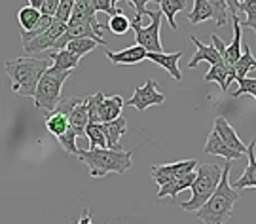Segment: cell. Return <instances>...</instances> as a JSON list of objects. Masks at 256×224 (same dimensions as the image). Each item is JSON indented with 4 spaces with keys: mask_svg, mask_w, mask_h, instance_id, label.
I'll list each match as a JSON object with an SVG mask.
<instances>
[{
    "mask_svg": "<svg viewBox=\"0 0 256 224\" xmlns=\"http://www.w3.org/2000/svg\"><path fill=\"white\" fill-rule=\"evenodd\" d=\"M44 4H46V0H28V6H30V8H34V10H38V12H42Z\"/></svg>",
    "mask_w": 256,
    "mask_h": 224,
    "instance_id": "cell-44",
    "label": "cell"
},
{
    "mask_svg": "<svg viewBox=\"0 0 256 224\" xmlns=\"http://www.w3.org/2000/svg\"><path fill=\"white\" fill-rule=\"evenodd\" d=\"M165 103V95L160 92V84L156 80H146V84L140 86L135 90L133 97L124 103V106H133L138 112H144L150 106H158V104Z\"/></svg>",
    "mask_w": 256,
    "mask_h": 224,
    "instance_id": "cell-9",
    "label": "cell"
},
{
    "mask_svg": "<svg viewBox=\"0 0 256 224\" xmlns=\"http://www.w3.org/2000/svg\"><path fill=\"white\" fill-rule=\"evenodd\" d=\"M112 34H126L129 28H131V21L128 19V16H124V12L120 10L118 14H114V16H110L108 18V25H106Z\"/></svg>",
    "mask_w": 256,
    "mask_h": 224,
    "instance_id": "cell-30",
    "label": "cell"
},
{
    "mask_svg": "<svg viewBox=\"0 0 256 224\" xmlns=\"http://www.w3.org/2000/svg\"><path fill=\"white\" fill-rule=\"evenodd\" d=\"M72 70H57L54 66H48L46 72L40 76L36 92L32 95L34 106L38 110L52 112L61 101V88L70 78Z\"/></svg>",
    "mask_w": 256,
    "mask_h": 224,
    "instance_id": "cell-5",
    "label": "cell"
},
{
    "mask_svg": "<svg viewBox=\"0 0 256 224\" xmlns=\"http://www.w3.org/2000/svg\"><path fill=\"white\" fill-rule=\"evenodd\" d=\"M50 66V59L38 57H16L4 63L6 74L12 78V92L21 97H32L40 76Z\"/></svg>",
    "mask_w": 256,
    "mask_h": 224,
    "instance_id": "cell-2",
    "label": "cell"
},
{
    "mask_svg": "<svg viewBox=\"0 0 256 224\" xmlns=\"http://www.w3.org/2000/svg\"><path fill=\"white\" fill-rule=\"evenodd\" d=\"M97 46H102L101 42L97 40H92V38H76V40H70L63 50H68L72 56H76L78 59H82L84 56H88L92 50H95Z\"/></svg>",
    "mask_w": 256,
    "mask_h": 224,
    "instance_id": "cell-26",
    "label": "cell"
},
{
    "mask_svg": "<svg viewBox=\"0 0 256 224\" xmlns=\"http://www.w3.org/2000/svg\"><path fill=\"white\" fill-rule=\"evenodd\" d=\"M88 124H90L88 104H86V99H80V103L74 104V108L68 112V130H72L76 137H86Z\"/></svg>",
    "mask_w": 256,
    "mask_h": 224,
    "instance_id": "cell-16",
    "label": "cell"
},
{
    "mask_svg": "<svg viewBox=\"0 0 256 224\" xmlns=\"http://www.w3.org/2000/svg\"><path fill=\"white\" fill-rule=\"evenodd\" d=\"M190 40H192L194 44H196V48H198V52L194 54L192 61L188 63V66H190V68H196V66L200 65L202 61H207L210 66L224 63V61H222V56L216 52V48H214V46H207V44H203L202 40H200V38H196V36H190Z\"/></svg>",
    "mask_w": 256,
    "mask_h": 224,
    "instance_id": "cell-12",
    "label": "cell"
},
{
    "mask_svg": "<svg viewBox=\"0 0 256 224\" xmlns=\"http://www.w3.org/2000/svg\"><path fill=\"white\" fill-rule=\"evenodd\" d=\"M222 177V166L214 164H202L196 168V178L192 182V198L188 202L180 204L184 211H198L200 207L212 196V192L216 190Z\"/></svg>",
    "mask_w": 256,
    "mask_h": 224,
    "instance_id": "cell-4",
    "label": "cell"
},
{
    "mask_svg": "<svg viewBox=\"0 0 256 224\" xmlns=\"http://www.w3.org/2000/svg\"><path fill=\"white\" fill-rule=\"evenodd\" d=\"M122 110H124V99L120 95H112V97H104L101 103V124L104 122H112L122 116Z\"/></svg>",
    "mask_w": 256,
    "mask_h": 224,
    "instance_id": "cell-22",
    "label": "cell"
},
{
    "mask_svg": "<svg viewBox=\"0 0 256 224\" xmlns=\"http://www.w3.org/2000/svg\"><path fill=\"white\" fill-rule=\"evenodd\" d=\"M106 57L114 65H138L140 61H146V50L140 46H131L122 52H106Z\"/></svg>",
    "mask_w": 256,
    "mask_h": 224,
    "instance_id": "cell-13",
    "label": "cell"
},
{
    "mask_svg": "<svg viewBox=\"0 0 256 224\" xmlns=\"http://www.w3.org/2000/svg\"><path fill=\"white\" fill-rule=\"evenodd\" d=\"M40 16H42V14H40L38 10L30 8V6H23V8H19L18 21H19L21 30H30V28H34V25L38 23Z\"/></svg>",
    "mask_w": 256,
    "mask_h": 224,
    "instance_id": "cell-29",
    "label": "cell"
},
{
    "mask_svg": "<svg viewBox=\"0 0 256 224\" xmlns=\"http://www.w3.org/2000/svg\"><path fill=\"white\" fill-rule=\"evenodd\" d=\"M74 2H76V0H61L59 6H57V10H55L54 18L59 19V21H63V23H68V19H70V16H72Z\"/></svg>",
    "mask_w": 256,
    "mask_h": 224,
    "instance_id": "cell-36",
    "label": "cell"
},
{
    "mask_svg": "<svg viewBox=\"0 0 256 224\" xmlns=\"http://www.w3.org/2000/svg\"><path fill=\"white\" fill-rule=\"evenodd\" d=\"M46 130L54 135L55 139H57V137H61L64 131L68 130V116H66V114H63V112H59V110L48 112Z\"/></svg>",
    "mask_w": 256,
    "mask_h": 224,
    "instance_id": "cell-24",
    "label": "cell"
},
{
    "mask_svg": "<svg viewBox=\"0 0 256 224\" xmlns=\"http://www.w3.org/2000/svg\"><path fill=\"white\" fill-rule=\"evenodd\" d=\"M59 2H61V0H46V4H44V8H42L40 14H46V16H52V18H54V14H55V10H57V6H59Z\"/></svg>",
    "mask_w": 256,
    "mask_h": 224,
    "instance_id": "cell-40",
    "label": "cell"
},
{
    "mask_svg": "<svg viewBox=\"0 0 256 224\" xmlns=\"http://www.w3.org/2000/svg\"><path fill=\"white\" fill-rule=\"evenodd\" d=\"M241 57L236 61V65L232 66L234 68V74H236V80L238 78H245V76L250 72V70H256V59L250 52V46L248 44H243L241 46Z\"/></svg>",
    "mask_w": 256,
    "mask_h": 224,
    "instance_id": "cell-23",
    "label": "cell"
},
{
    "mask_svg": "<svg viewBox=\"0 0 256 224\" xmlns=\"http://www.w3.org/2000/svg\"><path fill=\"white\" fill-rule=\"evenodd\" d=\"M102 130H104V137H106V148L122 150L120 139L128 131V120L120 116V118H116V120L112 122H104L102 124Z\"/></svg>",
    "mask_w": 256,
    "mask_h": 224,
    "instance_id": "cell-18",
    "label": "cell"
},
{
    "mask_svg": "<svg viewBox=\"0 0 256 224\" xmlns=\"http://www.w3.org/2000/svg\"><path fill=\"white\" fill-rule=\"evenodd\" d=\"M72 224H93L92 222V211H90V209H84V215Z\"/></svg>",
    "mask_w": 256,
    "mask_h": 224,
    "instance_id": "cell-43",
    "label": "cell"
},
{
    "mask_svg": "<svg viewBox=\"0 0 256 224\" xmlns=\"http://www.w3.org/2000/svg\"><path fill=\"white\" fill-rule=\"evenodd\" d=\"M203 80L205 82H216L222 92H228L230 84L236 80V74H234V68H230L224 63H220V65L210 66L209 72L203 76Z\"/></svg>",
    "mask_w": 256,
    "mask_h": 224,
    "instance_id": "cell-20",
    "label": "cell"
},
{
    "mask_svg": "<svg viewBox=\"0 0 256 224\" xmlns=\"http://www.w3.org/2000/svg\"><path fill=\"white\" fill-rule=\"evenodd\" d=\"M212 130L218 133V137L224 140V144H226L228 148L239 152L241 156H243V154H247V146H245V142L239 139L238 131L230 126L228 120H226L224 116H218V118L214 120V128H212Z\"/></svg>",
    "mask_w": 256,
    "mask_h": 224,
    "instance_id": "cell-11",
    "label": "cell"
},
{
    "mask_svg": "<svg viewBox=\"0 0 256 224\" xmlns=\"http://www.w3.org/2000/svg\"><path fill=\"white\" fill-rule=\"evenodd\" d=\"M86 137L90 139V150L106 148V137H104L102 124H88V128H86Z\"/></svg>",
    "mask_w": 256,
    "mask_h": 224,
    "instance_id": "cell-28",
    "label": "cell"
},
{
    "mask_svg": "<svg viewBox=\"0 0 256 224\" xmlns=\"http://www.w3.org/2000/svg\"><path fill=\"white\" fill-rule=\"evenodd\" d=\"M226 4H228V12H232V16H239L241 0H226Z\"/></svg>",
    "mask_w": 256,
    "mask_h": 224,
    "instance_id": "cell-42",
    "label": "cell"
},
{
    "mask_svg": "<svg viewBox=\"0 0 256 224\" xmlns=\"http://www.w3.org/2000/svg\"><path fill=\"white\" fill-rule=\"evenodd\" d=\"M200 164L198 160H182V162H176V164H158L150 168V175L154 178L156 184H160V188L167 186L169 182H173L176 178L186 177L188 173L196 171Z\"/></svg>",
    "mask_w": 256,
    "mask_h": 224,
    "instance_id": "cell-7",
    "label": "cell"
},
{
    "mask_svg": "<svg viewBox=\"0 0 256 224\" xmlns=\"http://www.w3.org/2000/svg\"><path fill=\"white\" fill-rule=\"evenodd\" d=\"M78 158L90 169L93 178H102L108 173L124 175L133 166V152L131 150H112V148H92L78 150Z\"/></svg>",
    "mask_w": 256,
    "mask_h": 224,
    "instance_id": "cell-3",
    "label": "cell"
},
{
    "mask_svg": "<svg viewBox=\"0 0 256 224\" xmlns=\"http://www.w3.org/2000/svg\"><path fill=\"white\" fill-rule=\"evenodd\" d=\"M158 4H160V12L169 21L171 28L176 30L178 28L176 27V14L186 10V0H158Z\"/></svg>",
    "mask_w": 256,
    "mask_h": 224,
    "instance_id": "cell-25",
    "label": "cell"
},
{
    "mask_svg": "<svg viewBox=\"0 0 256 224\" xmlns=\"http://www.w3.org/2000/svg\"><path fill=\"white\" fill-rule=\"evenodd\" d=\"M102 99H104V95H102L101 92H97L95 95H90V97L86 99V104H88V116H90V124H101V116H99V112H101Z\"/></svg>",
    "mask_w": 256,
    "mask_h": 224,
    "instance_id": "cell-32",
    "label": "cell"
},
{
    "mask_svg": "<svg viewBox=\"0 0 256 224\" xmlns=\"http://www.w3.org/2000/svg\"><path fill=\"white\" fill-rule=\"evenodd\" d=\"M210 40H212V46L216 48V52L224 57V52H226V42H224L220 36H216V34H212V36H210Z\"/></svg>",
    "mask_w": 256,
    "mask_h": 224,
    "instance_id": "cell-41",
    "label": "cell"
},
{
    "mask_svg": "<svg viewBox=\"0 0 256 224\" xmlns=\"http://www.w3.org/2000/svg\"><path fill=\"white\" fill-rule=\"evenodd\" d=\"M239 10L245 14V19L239 21V23L252 28V32H256V0H243Z\"/></svg>",
    "mask_w": 256,
    "mask_h": 224,
    "instance_id": "cell-33",
    "label": "cell"
},
{
    "mask_svg": "<svg viewBox=\"0 0 256 224\" xmlns=\"http://www.w3.org/2000/svg\"><path fill=\"white\" fill-rule=\"evenodd\" d=\"M146 16H150V19H152L148 27H142L140 21H131V28L135 30V42H137V46L144 48L146 54H162L164 46H162L160 32H162L164 14L162 12H150V10H146Z\"/></svg>",
    "mask_w": 256,
    "mask_h": 224,
    "instance_id": "cell-6",
    "label": "cell"
},
{
    "mask_svg": "<svg viewBox=\"0 0 256 224\" xmlns=\"http://www.w3.org/2000/svg\"><path fill=\"white\" fill-rule=\"evenodd\" d=\"M234 19V40L226 44V52H224V57H222V61H224V65L226 66H232L236 65V61H238L239 57H241V46H243V42H241V19L239 16H232Z\"/></svg>",
    "mask_w": 256,
    "mask_h": 224,
    "instance_id": "cell-19",
    "label": "cell"
},
{
    "mask_svg": "<svg viewBox=\"0 0 256 224\" xmlns=\"http://www.w3.org/2000/svg\"><path fill=\"white\" fill-rule=\"evenodd\" d=\"M48 59H52L50 66H54L57 70H72L74 72V68H78L80 65V59L72 56L68 50H52Z\"/></svg>",
    "mask_w": 256,
    "mask_h": 224,
    "instance_id": "cell-21",
    "label": "cell"
},
{
    "mask_svg": "<svg viewBox=\"0 0 256 224\" xmlns=\"http://www.w3.org/2000/svg\"><path fill=\"white\" fill-rule=\"evenodd\" d=\"M238 84H239V90L234 94V97H239V95H252L256 99V78H238Z\"/></svg>",
    "mask_w": 256,
    "mask_h": 224,
    "instance_id": "cell-37",
    "label": "cell"
},
{
    "mask_svg": "<svg viewBox=\"0 0 256 224\" xmlns=\"http://www.w3.org/2000/svg\"><path fill=\"white\" fill-rule=\"evenodd\" d=\"M76 135H74V131L72 130H66L61 135V137H57V140H59V144L63 146L64 152H68V154H72V156H78V146H76Z\"/></svg>",
    "mask_w": 256,
    "mask_h": 224,
    "instance_id": "cell-35",
    "label": "cell"
},
{
    "mask_svg": "<svg viewBox=\"0 0 256 224\" xmlns=\"http://www.w3.org/2000/svg\"><path fill=\"white\" fill-rule=\"evenodd\" d=\"M230 169H232V162L222 166V177H220L216 190L196 211L198 220H202L203 224H226L232 218V211H234L236 202L239 200V192L236 188H232Z\"/></svg>",
    "mask_w": 256,
    "mask_h": 224,
    "instance_id": "cell-1",
    "label": "cell"
},
{
    "mask_svg": "<svg viewBox=\"0 0 256 224\" xmlns=\"http://www.w3.org/2000/svg\"><path fill=\"white\" fill-rule=\"evenodd\" d=\"M205 154H210V156H222V158H226L228 162H234V160H239L241 158V154L236 152V150L228 148L226 144H224V140L218 137V133L212 130L209 133V137H207V142H205V148H203Z\"/></svg>",
    "mask_w": 256,
    "mask_h": 224,
    "instance_id": "cell-17",
    "label": "cell"
},
{
    "mask_svg": "<svg viewBox=\"0 0 256 224\" xmlns=\"http://www.w3.org/2000/svg\"><path fill=\"white\" fill-rule=\"evenodd\" d=\"M90 6H92V10L95 14L97 12H104V14H108V18L120 12V8H116L112 4V0H90Z\"/></svg>",
    "mask_w": 256,
    "mask_h": 224,
    "instance_id": "cell-38",
    "label": "cell"
},
{
    "mask_svg": "<svg viewBox=\"0 0 256 224\" xmlns=\"http://www.w3.org/2000/svg\"><path fill=\"white\" fill-rule=\"evenodd\" d=\"M116 2H120V0H112L114 6H116ZM128 2H131V4L135 6V10H137V14H135V19H133V21H140V18L146 14L148 2H156V4H158V0H128Z\"/></svg>",
    "mask_w": 256,
    "mask_h": 224,
    "instance_id": "cell-39",
    "label": "cell"
},
{
    "mask_svg": "<svg viewBox=\"0 0 256 224\" xmlns=\"http://www.w3.org/2000/svg\"><path fill=\"white\" fill-rule=\"evenodd\" d=\"M247 156H248V166L245 169V173L234 180V188L241 190V188H256V137L250 140V144L247 146Z\"/></svg>",
    "mask_w": 256,
    "mask_h": 224,
    "instance_id": "cell-15",
    "label": "cell"
},
{
    "mask_svg": "<svg viewBox=\"0 0 256 224\" xmlns=\"http://www.w3.org/2000/svg\"><path fill=\"white\" fill-rule=\"evenodd\" d=\"M209 4L212 12H214V21H216V27H224L228 23V4L226 0H205Z\"/></svg>",
    "mask_w": 256,
    "mask_h": 224,
    "instance_id": "cell-34",
    "label": "cell"
},
{
    "mask_svg": "<svg viewBox=\"0 0 256 224\" xmlns=\"http://www.w3.org/2000/svg\"><path fill=\"white\" fill-rule=\"evenodd\" d=\"M64 28H66V23L54 18L52 19V25H50L42 34L34 36L30 42H27V44H23V50H25L27 54H30V56H38V54H42V52H52L55 46V42H57L59 36L64 32Z\"/></svg>",
    "mask_w": 256,
    "mask_h": 224,
    "instance_id": "cell-8",
    "label": "cell"
},
{
    "mask_svg": "<svg viewBox=\"0 0 256 224\" xmlns=\"http://www.w3.org/2000/svg\"><path fill=\"white\" fill-rule=\"evenodd\" d=\"M207 19H214V12L205 0H194V8L188 14V21L192 25H200Z\"/></svg>",
    "mask_w": 256,
    "mask_h": 224,
    "instance_id": "cell-27",
    "label": "cell"
},
{
    "mask_svg": "<svg viewBox=\"0 0 256 224\" xmlns=\"http://www.w3.org/2000/svg\"><path fill=\"white\" fill-rule=\"evenodd\" d=\"M241 2H243V0H241Z\"/></svg>",
    "mask_w": 256,
    "mask_h": 224,
    "instance_id": "cell-45",
    "label": "cell"
},
{
    "mask_svg": "<svg viewBox=\"0 0 256 224\" xmlns=\"http://www.w3.org/2000/svg\"><path fill=\"white\" fill-rule=\"evenodd\" d=\"M76 38H92V40L101 42L102 46L106 44L104 38H102V34L93 27V25H90V23H82V21H68V23H66V28H64V32L59 36V40L55 42L54 50H63L70 40H76Z\"/></svg>",
    "mask_w": 256,
    "mask_h": 224,
    "instance_id": "cell-10",
    "label": "cell"
},
{
    "mask_svg": "<svg viewBox=\"0 0 256 224\" xmlns=\"http://www.w3.org/2000/svg\"><path fill=\"white\" fill-rule=\"evenodd\" d=\"M52 19H54L52 16L42 14V16H40V19H38V23L34 25V28H30V30H21V44H27V42H30L34 36L42 34V32H44V30L52 25Z\"/></svg>",
    "mask_w": 256,
    "mask_h": 224,
    "instance_id": "cell-31",
    "label": "cell"
},
{
    "mask_svg": "<svg viewBox=\"0 0 256 224\" xmlns=\"http://www.w3.org/2000/svg\"><path fill=\"white\" fill-rule=\"evenodd\" d=\"M180 57H182V52H174V54H164V52L162 54H146L148 61L164 66L173 80H182V72L178 68V59Z\"/></svg>",
    "mask_w": 256,
    "mask_h": 224,
    "instance_id": "cell-14",
    "label": "cell"
}]
</instances>
